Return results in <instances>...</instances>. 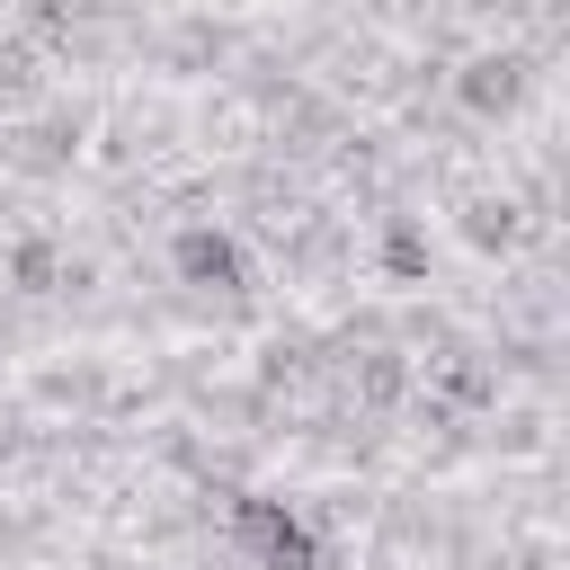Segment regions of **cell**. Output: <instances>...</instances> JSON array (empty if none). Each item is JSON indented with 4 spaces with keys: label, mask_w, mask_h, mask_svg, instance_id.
<instances>
[{
    "label": "cell",
    "mask_w": 570,
    "mask_h": 570,
    "mask_svg": "<svg viewBox=\"0 0 570 570\" xmlns=\"http://www.w3.org/2000/svg\"><path fill=\"white\" fill-rule=\"evenodd\" d=\"M178 276L205 285V294H232V285H240V249H232L223 232L196 223V232H178Z\"/></svg>",
    "instance_id": "2"
},
{
    "label": "cell",
    "mask_w": 570,
    "mask_h": 570,
    "mask_svg": "<svg viewBox=\"0 0 570 570\" xmlns=\"http://www.w3.org/2000/svg\"><path fill=\"white\" fill-rule=\"evenodd\" d=\"M240 525H249V543H258V552H267L276 570H321L312 534H303V525H294V517L276 508V499H249V508H240Z\"/></svg>",
    "instance_id": "1"
},
{
    "label": "cell",
    "mask_w": 570,
    "mask_h": 570,
    "mask_svg": "<svg viewBox=\"0 0 570 570\" xmlns=\"http://www.w3.org/2000/svg\"><path fill=\"white\" fill-rule=\"evenodd\" d=\"M383 258H392V276H419V267H428V249H419V232H392V240H383Z\"/></svg>",
    "instance_id": "3"
}]
</instances>
